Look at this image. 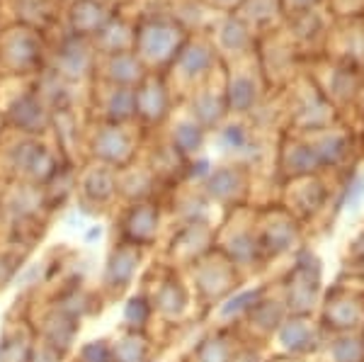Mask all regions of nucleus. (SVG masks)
Masks as SVG:
<instances>
[{"label":"nucleus","instance_id":"1","mask_svg":"<svg viewBox=\"0 0 364 362\" xmlns=\"http://www.w3.org/2000/svg\"><path fill=\"white\" fill-rule=\"evenodd\" d=\"M282 299L289 314H316L323 299V265L311 248H299L294 265L282 282Z\"/></svg>","mask_w":364,"mask_h":362},{"label":"nucleus","instance_id":"2","mask_svg":"<svg viewBox=\"0 0 364 362\" xmlns=\"http://www.w3.org/2000/svg\"><path fill=\"white\" fill-rule=\"evenodd\" d=\"M309 78L326 95V100L338 110V115L345 107H357L364 92V71L326 54L311 58Z\"/></svg>","mask_w":364,"mask_h":362},{"label":"nucleus","instance_id":"3","mask_svg":"<svg viewBox=\"0 0 364 362\" xmlns=\"http://www.w3.org/2000/svg\"><path fill=\"white\" fill-rule=\"evenodd\" d=\"M318 321L328 334H362L364 329V289L336 282L323 289Z\"/></svg>","mask_w":364,"mask_h":362},{"label":"nucleus","instance_id":"4","mask_svg":"<svg viewBox=\"0 0 364 362\" xmlns=\"http://www.w3.org/2000/svg\"><path fill=\"white\" fill-rule=\"evenodd\" d=\"M296 85L301 87V90L291 92V97H294V100L289 102V122H291V127H294L291 132L311 134V132L328 129V127L343 122L338 110L326 100V95L316 87V83L309 75H299Z\"/></svg>","mask_w":364,"mask_h":362},{"label":"nucleus","instance_id":"5","mask_svg":"<svg viewBox=\"0 0 364 362\" xmlns=\"http://www.w3.org/2000/svg\"><path fill=\"white\" fill-rule=\"evenodd\" d=\"M265 221L255 226V236H257V246H260L262 260L267 258H279V255H287L291 250L301 248V221L296 217H291L284 207H274L269 212L262 214Z\"/></svg>","mask_w":364,"mask_h":362},{"label":"nucleus","instance_id":"6","mask_svg":"<svg viewBox=\"0 0 364 362\" xmlns=\"http://www.w3.org/2000/svg\"><path fill=\"white\" fill-rule=\"evenodd\" d=\"M272 338L287 358L296 360L306 358V355H318L328 338V331L314 314H287V319L279 324Z\"/></svg>","mask_w":364,"mask_h":362},{"label":"nucleus","instance_id":"7","mask_svg":"<svg viewBox=\"0 0 364 362\" xmlns=\"http://www.w3.org/2000/svg\"><path fill=\"white\" fill-rule=\"evenodd\" d=\"M323 54L364 71V13L336 17Z\"/></svg>","mask_w":364,"mask_h":362},{"label":"nucleus","instance_id":"8","mask_svg":"<svg viewBox=\"0 0 364 362\" xmlns=\"http://www.w3.org/2000/svg\"><path fill=\"white\" fill-rule=\"evenodd\" d=\"M282 207L296 217L299 221L316 219L321 212H326L328 202H331V188L326 185V173L318 175H304V178L289 180V192Z\"/></svg>","mask_w":364,"mask_h":362},{"label":"nucleus","instance_id":"9","mask_svg":"<svg viewBox=\"0 0 364 362\" xmlns=\"http://www.w3.org/2000/svg\"><path fill=\"white\" fill-rule=\"evenodd\" d=\"M333 13L328 5L314 10H304V13L291 15V42L296 44L299 51H306L311 58L321 56L328 42V32L333 27Z\"/></svg>","mask_w":364,"mask_h":362},{"label":"nucleus","instance_id":"10","mask_svg":"<svg viewBox=\"0 0 364 362\" xmlns=\"http://www.w3.org/2000/svg\"><path fill=\"white\" fill-rule=\"evenodd\" d=\"M279 171L284 175V180L326 173L323 171L318 151H316L309 134H296V132L287 134L279 151Z\"/></svg>","mask_w":364,"mask_h":362},{"label":"nucleus","instance_id":"11","mask_svg":"<svg viewBox=\"0 0 364 362\" xmlns=\"http://www.w3.org/2000/svg\"><path fill=\"white\" fill-rule=\"evenodd\" d=\"M207 192L216 202H238L245 192V173L238 168H221L207 175Z\"/></svg>","mask_w":364,"mask_h":362},{"label":"nucleus","instance_id":"12","mask_svg":"<svg viewBox=\"0 0 364 362\" xmlns=\"http://www.w3.org/2000/svg\"><path fill=\"white\" fill-rule=\"evenodd\" d=\"M318 355L326 362H364L362 334H328Z\"/></svg>","mask_w":364,"mask_h":362},{"label":"nucleus","instance_id":"13","mask_svg":"<svg viewBox=\"0 0 364 362\" xmlns=\"http://www.w3.org/2000/svg\"><path fill=\"white\" fill-rule=\"evenodd\" d=\"M139 262V246L134 243H122L119 248L112 253V260H109L107 267V284L114 289H124L129 282H132V275L136 270Z\"/></svg>","mask_w":364,"mask_h":362},{"label":"nucleus","instance_id":"14","mask_svg":"<svg viewBox=\"0 0 364 362\" xmlns=\"http://www.w3.org/2000/svg\"><path fill=\"white\" fill-rule=\"evenodd\" d=\"M151 302H154V309H158V312L166 314V316H170V319H175L187 309L190 294H187L185 284H182L178 277L170 275L168 280H163V282H161L158 294Z\"/></svg>","mask_w":364,"mask_h":362},{"label":"nucleus","instance_id":"15","mask_svg":"<svg viewBox=\"0 0 364 362\" xmlns=\"http://www.w3.org/2000/svg\"><path fill=\"white\" fill-rule=\"evenodd\" d=\"M267 287L265 284H257V287H252V289H238V292H233L231 297L224 302V304L219 307V319H240V316H248V312L252 307L257 304V302L262 299V297L267 294Z\"/></svg>","mask_w":364,"mask_h":362},{"label":"nucleus","instance_id":"16","mask_svg":"<svg viewBox=\"0 0 364 362\" xmlns=\"http://www.w3.org/2000/svg\"><path fill=\"white\" fill-rule=\"evenodd\" d=\"M197 362H236V348L221 334L209 336L197 348Z\"/></svg>","mask_w":364,"mask_h":362},{"label":"nucleus","instance_id":"17","mask_svg":"<svg viewBox=\"0 0 364 362\" xmlns=\"http://www.w3.org/2000/svg\"><path fill=\"white\" fill-rule=\"evenodd\" d=\"M112 362H149V346L146 338L134 331L132 336L124 338L112 348Z\"/></svg>","mask_w":364,"mask_h":362},{"label":"nucleus","instance_id":"18","mask_svg":"<svg viewBox=\"0 0 364 362\" xmlns=\"http://www.w3.org/2000/svg\"><path fill=\"white\" fill-rule=\"evenodd\" d=\"M255 100H257V90L250 78L233 80L231 90H228V102H231L233 112H248L252 105H255Z\"/></svg>","mask_w":364,"mask_h":362},{"label":"nucleus","instance_id":"19","mask_svg":"<svg viewBox=\"0 0 364 362\" xmlns=\"http://www.w3.org/2000/svg\"><path fill=\"white\" fill-rule=\"evenodd\" d=\"M154 302H151V297L146 294H134L132 299H129V304L124 307V319L127 324L132 326V329H144L146 321L151 319V314H154Z\"/></svg>","mask_w":364,"mask_h":362},{"label":"nucleus","instance_id":"20","mask_svg":"<svg viewBox=\"0 0 364 362\" xmlns=\"http://www.w3.org/2000/svg\"><path fill=\"white\" fill-rule=\"evenodd\" d=\"M202 127L195 124V122H187V124H180L173 134V144L180 154H197L199 146H202Z\"/></svg>","mask_w":364,"mask_h":362},{"label":"nucleus","instance_id":"21","mask_svg":"<svg viewBox=\"0 0 364 362\" xmlns=\"http://www.w3.org/2000/svg\"><path fill=\"white\" fill-rule=\"evenodd\" d=\"M221 144L231 151H245V146L250 144V134L240 124H228L226 129L221 132Z\"/></svg>","mask_w":364,"mask_h":362},{"label":"nucleus","instance_id":"22","mask_svg":"<svg viewBox=\"0 0 364 362\" xmlns=\"http://www.w3.org/2000/svg\"><path fill=\"white\" fill-rule=\"evenodd\" d=\"M333 17H348L364 13V0H326Z\"/></svg>","mask_w":364,"mask_h":362},{"label":"nucleus","instance_id":"23","mask_svg":"<svg viewBox=\"0 0 364 362\" xmlns=\"http://www.w3.org/2000/svg\"><path fill=\"white\" fill-rule=\"evenodd\" d=\"M83 362H112V348L105 341H92L83 348Z\"/></svg>","mask_w":364,"mask_h":362},{"label":"nucleus","instance_id":"24","mask_svg":"<svg viewBox=\"0 0 364 362\" xmlns=\"http://www.w3.org/2000/svg\"><path fill=\"white\" fill-rule=\"evenodd\" d=\"M321 5H326V0H282V8H284L289 15L304 13V10L321 8Z\"/></svg>","mask_w":364,"mask_h":362},{"label":"nucleus","instance_id":"25","mask_svg":"<svg viewBox=\"0 0 364 362\" xmlns=\"http://www.w3.org/2000/svg\"><path fill=\"white\" fill-rule=\"evenodd\" d=\"M362 341H364V329H362Z\"/></svg>","mask_w":364,"mask_h":362}]
</instances>
